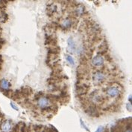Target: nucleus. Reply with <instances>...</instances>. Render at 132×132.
<instances>
[{"label":"nucleus","mask_w":132,"mask_h":132,"mask_svg":"<svg viewBox=\"0 0 132 132\" xmlns=\"http://www.w3.org/2000/svg\"><path fill=\"white\" fill-rule=\"evenodd\" d=\"M72 25V21L70 19H65L62 22V26L64 27H68Z\"/></svg>","instance_id":"8"},{"label":"nucleus","mask_w":132,"mask_h":132,"mask_svg":"<svg viewBox=\"0 0 132 132\" xmlns=\"http://www.w3.org/2000/svg\"><path fill=\"white\" fill-rule=\"evenodd\" d=\"M12 129V125L9 121H6L2 125V130L4 132H10Z\"/></svg>","instance_id":"5"},{"label":"nucleus","mask_w":132,"mask_h":132,"mask_svg":"<svg viewBox=\"0 0 132 132\" xmlns=\"http://www.w3.org/2000/svg\"><path fill=\"white\" fill-rule=\"evenodd\" d=\"M67 61L69 62V64L73 65L75 64V62H74V59L72 58V57H70L69 55H67Z\"/></svg>","instance_id":"10"},{"label":"nucleus","mask_w":132,"mask_h":132,"mask_svg":"<svg viewBox=\"0 0 132 132\" xmlns=\"http://www.w3.org/2000/svg\"><path fill=\"white\" fill-rule=\"evenodd\" d=\"M10 106H11V107L14 108V109H15V110H16V111H17V110H18V108L17 107H16L15 105H14V104L13 103V102H11V103H10Z\"/></svg>","instance_id":"11"},{"label":"nucleus","mask_w":132,"mask_h":132,"mask_svg":"<svg viewBox=\"0 0 132 132\" xmlns=\"http://www.w3.org/2000/svg\"><path fill=\"white\" fill-rule=\"evenodd\" d=\"M8 19V16L2 10H0V22H5Z\"/></svg>","instance_id":"7"},{"label":"nucleus","mask_w":132,"mask_h":132,"mask_svg":"<svg viewBox=\"0 0 132 132\" xmlns=\"http://www.w3.org/2000/svg\"><path fill=\"white\" fill-rule=\"evenodd\" d=\"M107 94L109 96V97H116L117 96L119 95V90L117 88V87H115V86H111V87H109L107 89Z\"/></svg>","instance_id":"2"},{"label":"nucleus","mask_w":132,"mask_h":132,"mask_svg":"<svg viewBox=\"0 0 132 132\" xmlns=\"http://www.w3.org/2000/svg\"><path fill=\"white\" fill-rule=\"evenodd\" d=\"M0 86H1V88L3 90L7 91L10 87V82L8 81L5 80V79H2L1 81V82H0Z\"/></svg>","instance_id":"6"},{"label":"nucleus","mask_w":132,"mask_h":132,"mask_svg":"<svg viewBox=\"0 0 132 132\" xmlns=\"http://www.w3.org/2000/svg\"><path fill=\"white\" fill-rule=\"evenodd\" d=\"M105 76L102 72H96L93 76V79L95 84H99L104 80Z\"/></svg>","instance_id":"3"},{"label":"nucleus","mask_w":132,"mask_h":132,"mask_svg":"<svg viewBox=\"0 0 132 132\" xmlns=\"http://www.w3.org/2000/svg\"><path fill=\"white\" fill-rule=\"evenodd\" d=\"M104 63V59L100 55H97L94 58L92 59V64L93 65L96 66V67H99L102 66Z\"/></svg>","instance_id":"4"},{"label":"nucleus","mask_w":132,"mask_h":132,"mask_svg":"<svg viewBox=\"0 0 132 132\" xmlns=\"http://www.w3.org/2000/svg\"><path fill=\"white\" fill-rule=\"evenodd\" d=\"M67 43H68L69 47L71 49H73V50H74V49H75V45H74V42H73V38H69L68 41H67Z\"/></svg>","instance_id":"9"},{"label":"nucleus","mask_w":132,"mask_h":132,"mask_svg":"<svg viewBox=\"0 0 132 132\" xmlns=\"http://www.w3.org/2000/svg\"><path fill=\"white\" fill-rule=\"evenodd\" d=\"M129 100H130V101H131V102L132 103V97H131V98L129 99Z\"/></svg>","instance_id":"14"},{"label":"nucleus","mask_w":132,"mask_h":132,"mask_svg":"<svg viewBox=\"0 0 132 132\" xmlns=\"http://www.w3.org/2000/svg\"><path fill=\"white\" fill-rule=\"evenodd\" d=\"M37 105L40 108L45 109L49 106V105H50V102H49V99L46 97H40L37 100Z\"/></svg>","instance_id":"1"},{"label":"nucleus","mask_w":132,"mask_h":132,"mask_svg":"<svg viewBox=\"0 0 132 132\" xmlns=\"http://www.w3.org/2000/svg\"><path fill=\"white\" fill-rule=\"evenodd\" d=\"M125 132H132V129H127Z\"/></svg>","instance_id":"13"},{"label":"nucleus","mask_w":132,"mask_h":132,"mask_svg":"<svg viewBox=\"0 0 132 132\" xmlns=\"http://www.w3.org/2000/svg\"><path fill=\"white\" fill-rule=\"evenodd\" d=\"M103 130H104V128L102 127H99L96 131V132H103Z\"/></svg>","instance_id":"12"}]
</instances>
